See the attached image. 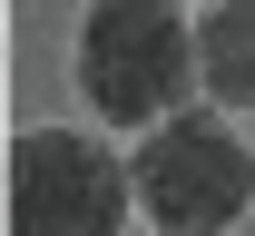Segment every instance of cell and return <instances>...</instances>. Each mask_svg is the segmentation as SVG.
I'll return each instance as SVG.
<instances>
[{
	"label": "cell",
	"instance_id": "277c9868",
	"mask_svg": "<svg viewBox=\"0 0 255 236\" xmlns=\"http://www.w3.org/2000/svg\"><path fill=\"white\" fill-rule=\"evenodd\" d=\"M196 69H206L216 108H255V0H216L196 20Z\"/></svg>",
	"mask_w": 255,
	"mask_h": 236
},
{
	"label": "cell",
	"instance_id": "7a4b0ae2",
	"mask_svg": "<svg viewBox=\"0 0 255 236\" xmlns=\"http://www.w3.org/2000/svg\"><path fill=\"white\" fill-rule=\"evenodd\" d=\"M128 177H137V217L157 236H236L255 207V158L196 108H177L137 138Z\"/></svg>",
	"mask_w": 255,
	"mask_h": 236
},
{
	"label": "cell",
	"instance_id": "6da1fadb",
	"mask_svg": "<svg viewBox=\"0 0 255 236\" xmlns=\"http://www.w3.org/2000/svg\"><path fill=\"white\" fill-rule=\"evenodd\" d=\"M206 89L196 69V30L177 0H89L79 20V99L98 128H157Z\"/></svg>",
	"mask_w": 255,
	"mask_h": 236
},
{
	"label": "cell",
	"instance_id": "3957f363",
	"mask_svg": "<svg viewBox=\"0 0 255 236\" xmlns=\"http://www.w3.org/2000/svg\"><path fill=\"white\" fill-rule=\"evenodd\" d=\"M137 177L89 128H20L10 138V236H118Z\"/></svg>",
	"mask_w": 255,
	"mask_h": 236
},
{
	"label": "cell",
	"instance_id": "5b68a950",
	"mask_svg": "<svg viewBox=\"0 0 255 236\" xmlns=\"http://www.w3.org/2000/svg\"><path fill=\"white\" fill-rule=\"evenodd\" d=\"M236 236H255V227H236Z\"/></svg>",
	"mask_w": 255,
	"mask_h": 236
}]
</instances>
